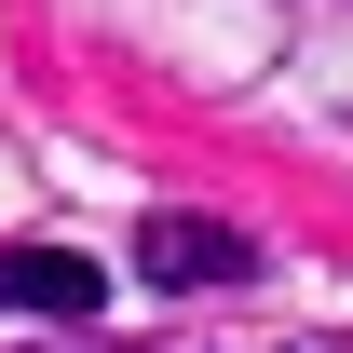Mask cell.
<instances>
[{"label":"cell","instance_id":"2","mask_svg":"<svg viewBox=\"0 0 353 353\" xmlns=\"http://www.w3.org/2000/svg\"><path fill=\"white\" fill-rule=\"evenodd\" d=\"M0 312L82 326V312H95V259H68V245H0Z\"/></svg>","mask_w":353,"mask_h":353},{"label":"cell","instance_id":"1","mask_svg":"<svg viewBox=\"0 0 353 353\" xmlns=\"http://www.w3.org/2000/svg\"><path fill=\"white\" fill-rule=\"evenodd\" d=\"M136 272H150V285H245V231H218V218H150L136 231Z\"/></svg>","mask_w":353,"mask_h":353}]
</instances>
